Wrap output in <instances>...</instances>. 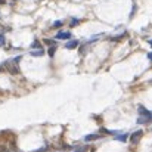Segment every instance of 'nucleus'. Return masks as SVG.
Listing matches in <instances>:
<instances>
[{
  "label": "nucleus",
  "mask_w": 152,
  "mask_h": 152,
  "mask_svg": "<svg viewBox=\"0 0 152 152\" xmlns=\"http://www.w3.org/2000/svg\"><path fill=\"white\" fill-rule=\"evenodd\" d=\"M87 151V148H80V149H77L75 152H86Z\"/></svg>",
  "instance_id": "obj_14"
},
{
  "label": "nucleus",
  "mask_w": 152,
  "mask_h": 152,
  "mask_svg": "<svg viewBox=\"0 0 152 152\" xmlns=\"http://www.w3.org/2000/svg\"><path fill=\"white\" fill-rule=\"evenodd\" d=\"M4 3V0H0V4H3Z\"/></svg>",
  "instance_id": "obj_18"
},
{
  "label": "nucleus",
  "mask_w": 152,
  "mask_h": 152,
  "mask_svg": "<svg viewBox=\"0 0 152 152\" xmlns=\"http://www.w3.org/2000/svg\"><path fill=\"white\" fill-rule=\"evenodd\" d=\"M31 55H33V56H43V55H45V50H42V49H39V50H31Z\"/></svg>",
  "instance_id": "obj_7"
},
{
  "label": "nucleus",
  "mask_w": 152,
  "mask_h": 152,
  "mask_svg": "<svg viewBox=\"0 0 152 152\" xmlns=\"http://www.w3.org/2000/svg\"><path fill=\"white\" fill-rule=\"evenodd\" d=\"M148 120H149V121H152V112H151V111H149V115H148Z\"/></svg>",
  "instance_id": "obj_16"
},
{
  "label": "nucleus",
  "mask_w": 152,
  "mask_h": 152,
  "mask_svg": "<svg viewBox=\"0 0 152 152\" xmlns=\"http://www.w3.org/2000/svg\"><path fill=\"white\" fill-rule=\"evenodd\" d=\"M31 49H42V45H40V42H39V40H36V42L31 45Z\"/></svg>",
  "instance_id": "obj_8"
},
{
  "label": "nucleus",
  "mask_w": 152,
  "mask_h": 152,
  "mask_svg": "<svg viewBox=\"0 0 152 152\" xmlns=\"http://www.w3.org/2000/svg\"><path fill=\"white\" fill-rule=\"evenodd\" d=\"M142 134H143V133H142V130H137V132H134V133L130 136V140H132L133 143H137V142H139V139L142 137Z\"/></svg>",
  "instance_id": "obj_3"
},
{
  "label": "nucleus",
  "mask_w": 152,
  "mask_h": 152,
  "mask_svg": "<svg viewBox=\"0 0 152 152\" xmlns=\"http://www.w3.org/2000/svg\"><path fill=\"white\" fill-rule=\"evenodd\" d=\"M149 45H152V40H149Z\"/></svg>",
  "instance_id": "obj_19"
},
{
  "label": "nucleus",
  "mask_w": 152,
  "mask_h": 152,
  "mask_svg": "<svg viewBox=\"0 0 152 152\" xmlns=\"http://www.w3.org/2000/svg\"><path fill=\"white\" fill-rule=\"evenodd\" d=\"M102 136L101 134H87L86 137H84V140L86 142H92V140H98V139H101Z\"/></svg>",
  "instance_id": "obj_5"
},
{
  "label": "nucleus",
  "mask_w": 152,
  "mask_h": 152,
  "mask_svg": "<svg viewBox=\"0 0 152 152\" xmlns=\"http://www.w3.org/2000/svg\"><path fill=\"white\" fill-rule=\"evenodd\" d=\"M19 61H21V56H16L13 61L7 62V65H9V71H10V72H13V74L18 72V62H19Z\"/></svg>",
  "instance_id": "obj_1"
},
{
  "label": "nucleus",
  "mask_w": 152,
  "mask_h": 152,
  "mask_svg": "<svg viewBox=\"0 0 152 152\" xmlns=\"http://www.w3.org/2000/svg\"><path fill=\"white\" fill-rule=\"evenodd\" d=\"M59 27H62V21H56L53 24V28H59Z\"/></svg>",
  "instance_id": "obj_11"
},
{
  "label": "nucleus",
  "mask_w": 152,
  "mask_h": 152,
  "mask_svg": "<svg viewBox=\"0 0 152 152\" xmlns=\"http://www.w3.org/2000/svg\"><path fill=\"white\" fill-rule=\"evenodd\" d=\"M53 55H55V46H52L50 49H49V56L53 58Z\"/></svg>",
  "instance_id": "obj_12"
},
{
  "label": "nucleus",
  "mask_w": 152,
  "mask_h": 152,
  "mask_svg": "<svg viewBox=\"0 0 152 152\" xmlns=\"http://www.w3.org/2000/svg\"><path fill=\"white\" fill-rule=\"evenodd\" d=\"M45 43L46 45H55V42H52V40H45Z\"/></svg>",
  "instance_id": "obj_15"
},
{
  "label": "nucleus",
  "mask_w": 152,
  "mask_h": 152,
  "mask_svg": "<svg viewBox=\"0 0 152 152\" xmlns=\"http://www.w3.org/2000/svg\"><path fill=\"white\" fill-rule=\"evenodd\" d=\"M4 43H6V39L3 34H0V46H4Z\"/></svg>",
  "instance_id": "obj_10"
},
{
  "label": "nucleus",
  "mask_w": 152,
  "mask_h": 152,
  "mask_svg": "<svg viewBox=\"0 0 152 152\" xmlns=\"http://www.w3.org/2000/svg\"><path fill=\"white\" fill-rule=\"evenodd\" d=\"M77 46H78V42L77 40H72V42H68L65 45V49H75Z\"/></svg>",
  "instance_id": "obj_6"
},
{
  "label": "nucleus",
  "mask_w": 152,
  "mask_h": 152,
  "mask_svg": "<svg viewBox=\"0 0 152 152\" xmlns=\"http://www.w3.org/2000/svg\"><path fill=\"white\" fill-rule=\"evenodd\" d=\"M137 111H139V115H140V117H146V118H148V115H149V111H148V109H146L143 105H139Z\"/></svg>",
  "instance_id": "obj_4"
},
{
  "label": "nucleus",
  "mask_w": 152,
  "mask_h": 152,
  "mask_svg": "<svg viewBox=\"0 0 152 152\" xmlns=\"http://www.w3.org/2000/svg\"><path fill=\"white\" fill-rule=\"evenodd\" d=\"M148 59H149V61H151V62H152V52H151V53H149V55H148Z\"/></svg>",
  "instance_id": "obj_17"
},
{
  "label": "nucleus",
  "mask_w": 152,
  "mask_h": 152,
  "mask_svg": "<svg viewBox=\"0 0 152 152\" xmlns=\"http://www.w3.org/2000/svg\"><path fill=\"white\" fill-rule=\"evenodd\" d=\"M117 140H120V142H127V134H120V136H117Z\"/></svg>",
  "instance_id": "obj_9"
},
{
  "label": "nucleus",
  "mask_w": 152,
  "mask_h": 152,
  "mask_svg": "<svg viewBox=\"0 0 152 152\" xmlns=\"http://www.w3.org/2000/svg\"><path fill=\"white\" fill-rule=\"evenodd\" d=\"M3 152H10V151H3Z\"/></svg>",
  "instance_id": "obj_20"
},
{
  "label": "nucleus",
  "mask_w": 152,
  "mask_h": 152,
  "mask_svg": "<svg viewBox=\"0 0 152 152\" xmlns=\"http://www.w3.org/2000/svg\"><path fill=\"white\" fill-rule=\"evenodd\" d=\"M0 71H1V66H0Z\"/></svg>",
  "instance_id": "obj_21"
},
{
  "label": "nucleus",
  "mask_w": 152,
  "mask_h": 152,
  "mask_svg": "<svg viewBox=\"0 0 152 152\" xmlns=\"http://www.w3.org/2000/svg\"><path fill=\"white\" fill-rule=\"evenodd\" d=\"M78 22H80V21H78V19H72V22H71V25H72V27H74V25H77V24H78Z\"/></svg>",
  "instance_id": "obj_13"
},
{
  "label": "nucleus",
  "mask_w": 152,
  "mask_h": 152,
  "mask_svg": "<svg viewBox=\"0 0 152 152\" xmlns=\"http://www.w3.org/2000/svg\"><path fill=\"white\" fill-rule=\"evenodd\" d=\"M56 39L58 40H69L71 39V33H68V31H59L56 34Z\"/></svg>",
  "instance_id": "obj_2"
}]
</instances>
